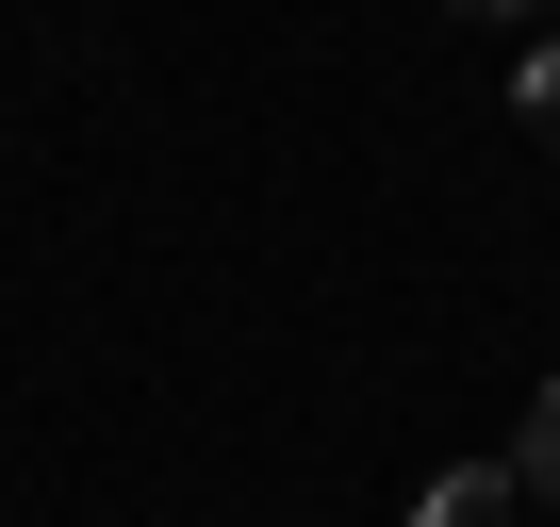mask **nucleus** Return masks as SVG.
Masks as SVG:
<instances>
[{
	"mask_svg": "<svg viewBox=\"0 0 560 527\" xmlns=\"http://www.w3.org/2000/svg\"><path fill=\"white\" fill-rule=\"evenodd\" d=\"M494 511H511V461H462V478H429L412 527H494Z\"/></svg>",
	"mask_w": 560,
	"mask_h": 527,
	"instance_id": "1",
	"label": "nucleus"
},
{
	"mask_svg": "<svg viewBox=\"0 0 560 527\" xmlns=\"http://www.w3.org/2000/svg\"><path fill=\"white\" fill-rule=\"evenodd\" d=\"M511 494H544V511H560V379H544V412H527V445H511Z\"/></svg>",
	"mask_w": 560,
	"mask_h": 527,
	"instance_id": "2",
	"label": "nucleus"
},
{
	"mask_svg": "<svg viewBox=\"0 0 560 527\" xmlns=\"http://www.w3.org/2000/svg\"><path fill=\"white\" fill-rule=\"evenodd\" d=\"M527 132H544V149H560V34H544V50H527Z\"/></svg>",
	"mask_w": 560,
	"mask_h": 527,
	"instance_id": "3",
	"label": "nucleus"
}]
</instances>
